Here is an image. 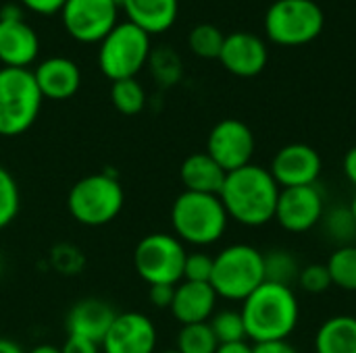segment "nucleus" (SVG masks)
<instances>
[{
    "instance_id": "f257e3e1",
    "label": "nucleus",
    "mask_w": 356,
    "mask_h": 353,
    "mask_svg": "<svg viewBox=\"0 0 356 353\" xmlns=\"http://www.w3.org/2000/svg\"><path fill=\"white\" fill-rule=\"evenodd\" d=\"M280 191L269 169L246 164L227 173L219 198L229 218L244 227H263L275 218Z\"/></svg>"
},
{
    "instance_id": "f03ea898",
    "label": "nucleus",
    "mask_w": 356,
    "mask_h": 353,
    "mask_svg": "<svg viewBox=\"0 0 356 353\" xmlns=\"http://www.w3.org/2000/svg\"><path fill=\"white\" fill-rule=\"evenodd\" d=\"M240 314L246 327V337L254 343L286 341L298 327L300 306L292 287L265 281L242 302Z\"/></svg>"
},
{
    "instance_id": "7ed1b4c3",
    "label": "nucleus",
    "mask_w": 356,
    "mask_h": 353,
    "mask_svg": "<svg viewBox=\"0 0 356 353\" xmlns=\"http://www.w3.org/2000/svg\"><path fill=\"white\" fill-rule=\"evenodd\" d=\"M227 212L219 196L184 191L171 206V225L175 237L192 246H213L227 229Z\"/></svg>"
},
{
    "instance_id": "20e7f679",
    "label": "nucleus",
    "mask_w": 356,
    "mask_h": 353,
    "mask_svg": "<svg viewBox=\"0 0 356 353\" xmlns=\"http://www.w3.org/2000/svg\"><path fill=\"white\" fill-rule=\"evenodd\" d=\"M265 283L263 254L246 243L225 248L213 258L211 287L217 298L229 302H244Z\"/></svg>"
},
{
    "instance_id": "39448f33",
    "label": "nucleus",
    "mask_w": 356,
    "mask_h": 353,
    "mask_svg": "<svg viewBox=\"0 0 356 353\" xmlns=\"http://www.w3.org/2000/svg\"><path fill=\"white\" fill-rule=\"evenodd\" d=\"M42 94L29 69H0V135L17 137L38 119Z\"/></svg>"
},
{
    "instance_id": "423d86ee",
    "label": "nucleus",
    "mask_w": 356,
    "mask_h": 353,
    "mask_svg": "<svg viewBox=\"0 0 356 353\" xmlns=\"http://www.w3.org/2000/svg\"><path fill=\"white\" fill-rule=\"evenodd\" d=\"M123 204V187L111 173L88 175L79 179L67 196V208L71 216L86 227H102L113 223L121 214Z\"/></svg>"
},
{
    "instance_id": "0eeeda50",
    "label": "nucleus",
    "mask_w": 356,
    "mask_h": 353,
    "mask_svg": "<svg viewBox=\"0 0 356 353\" xmlns=\"http://www.w3.org/2000/svg\"><path fill=\"white\" fill-rule=\"evenodd\" d=\"M323 27L325 15L315 0H275L265 15L267 37L284 48L311 44Z\"/></svg>"
},
{
    "instance_id": "6e6552de",
    "label": "nucleus",
    "mask_w": 356,
    "mask_h": 353,
    "mask_svg": "<svg viewBox=\"0 0 356 353\" xmlns=\"http://www.w3.org/2000/svg\"><path fill=\"white\" fill-rule=\"evenodd\" d=\"M150 52V35L134 23H117L100 42L98 64L111 79H131L144 67Z\"/></svg>"
},
{
    "instance_id": "1a4fd4ad",
    "label": "nucleus",
    "mask_w": 356,
    "mask_h": 353,
    "mask_svg": "<svg viewBox=\"0 0 356 353\" xmlns=\"http://www.w3.org/2000/svg\"><path fill=\"white\" fill-rule=\"evenodd\" d=\"M186 248L175 235L150 233L136 246L134 266L148 285H177L184 281Z\"/></svg>"
},
{
    "instance_id": "9d476101",
    "label": "nucleus",
    "mask_w": 356,
    "mask_h": 353,
    "mask_svg": "<svg viewBox=\"0 0 356 353\" xmlns=\"http://www.w3.org/2000/svg\"><path fill=\"white\" fill-rule=\"evenodd\" d=\"M254 146V135L246 123L238 119H223L209 133L207 154L225 173H232L250 164Z\"/></svg>"
},
{
    "instance_id": "9b49d317",
    "label": "nucleus",
    "mask_w": 356,
    "mask_h": 353,
    "mask_svg": "<svg viewBox=\"0 0 356 353\" xmlns=\"http://www.w3.org/2000/svg\"><path fill=\"white\" fill-rule=\"evenodd\" d=\"M60 15L67 31L79 42H102L117 25L113 0H67Z\"/></svg>"
},
{
    "instance_id": "f8f14e48",
    "label": "nucleus",
    "mask_w": 356,
    "mask_h": 353,
    "mask_svg": "<svg viewBox=\"0 0 356 353\" xmlns=\"http://www.w3.org/2000/svg\"><path fill=\"white\" fill-rule=\"evenodd\" d=\"M325 200L317 185L288 187L280 191L275 221L290 233H307L323 221Z\"/></svg>"
},
{
    "instance_id": "ddd939ff",
    "label": "nucleus",
    "mask_w": 356,
    "mask_h": 353,
    "mask_svg": "<svg viewBox=\"0 0 356 353\" xmlns=\"http://www.w3.org/2000/svg\"><path fill=\"white\" fill-rule=\"evenodd\" d=\"M321 156L307 144H288L271 160V177L280 189L315 185L321 175Z\"/></svg>"
},
{
    "instance_id": "4468645a",
    "label": "nucleus",
    "mask_w": 356,
    "mask_h": 353,
    "mask_svg": "<svg viewBox=\"0 0 356 353\" xmlns=\"http://www.w3.org/2000/svg\"><path fill=\"white\" fill-rule=\"evenodd\" d=\"M104 353H156V329L142 312L117 314L100 343Z\"/></svg>"
},
{
    "instance_id": "2eb2a0df",
    "label": "nucleus",
    "mask_w": 356,
    "mask_h": 353,
    "mask_svg": "<svg viewBox=\"0 0 356 353\" xmlns=\"http://www.w3.org/2000/svg\"><path fill=\"white\" fill-rule=\"evenodd\" d=\"M221 64L238 77H257L269 60L265 42L248 31H236L225 35L221 54Z\"/></svg>"
},
{
    "instance_id": "dca6fc26",
    "label": "nucleus",
    "mask_w": 356,
    "mask_h": 353,
    "mask_svg": "<svg viewBox=\"0 0 356 353\" xmlns=\"http://www.w3.org/2000/svg\"><path fill=\"white\" fill-rule=\"evenodd\" d=\"M217 306V293L211 287V283H192L181 281L175 285V295L171 304V314L177 322L184 325H198L209 322L215 314Z\"/></svg>"
},
{
    "instance_id": "f3484780",
    "label": "nucleus",
    "mask_w": 356,
    "mask_h": 353,
    "mask_svg": "<svg viewBox=\"0 0 356 353\" xmlns=\"http://www.w3.org/2000/svg\"><path fill=\"white\" fill-rule=\"evenodd\" d=\"M115 318H117V312L113 310V306L108 302L88 298V300L77 302L69 310L65 327H67L69 335L83 337V339H90L100 345Z\"/></svg>"
},
{
    "instance_id": "a211bd4d",
    "label": "nucleus",
    "mask_w": 356,
    "mask_h": 353,
    "mask_svg": "<svg viewBox=\"0 0 356 353\" xmlns=\"http://www.w3.org/2000/svg\"><path fill=\"white\" fill-rule=\"evenodd\" d=\"M35 83L40 87L42 98L50 100H67L71 98L81 83L79 67L65 56H52L38 64L33 71Z\"/></svg>"
},
{
    "instance_id": "6ab92c4d",
    "label": "nucleus",
    "mask_w": 356,
    "mask_h": 353,
    "mask_svg": "<svg viewBox=\"0 0 356 353\" xmlns=\"http://www.w3.org/2000/svg\"><path fill=\"white\" fill-rule=\"evenodd\" d=\"M40 50L35 31L23 21H0V60L4 67L27 69Z\"/></svg>"
},
{
    "instance_id": "aec40b11",
    "label": "nucleus",
    "mask_w": 356,
    "mask_h": 353,
    "mask_svg": "<svg viewBox=\"0 0 356 353\" xmlns=\"http://www.w3.org/2000/svg\"><path fill=\"white\" fill-rule=\"evenodd\" d=\"M179 177H181L186 191L219 196L227 173L207 152H198V154L188 156L181 162Z\"/></svg>"
},
{
    "instance_id": "412c9836",
    "label": "nucleus",
    "mask_w": 356,
    "mask_h": 353,
    "mask_svg": "<svg viewBox=\"0 0 356 353\" xmlns=\"http://www.w3.org/2000/svg\"><path fill=\"white\" fill-rule=\"evenodd\" d=\"M129 23L148 35L167 31L177 19V0H123Z\"/></svg>"
},
{
    "instance_id": "4be33fe9",
    "label": "nucleus",
    "mask_w": 356,
    "mask_h": 353,
    "mask_svg": "<svg viewBox=\"0 0 356 353\" xmlns=\"http://www.w3.org/2000/svg\"><path fill=\"white\" fill-rule=\"evenodd\" d=\"M317 353H356V316L327 318L315 335Z\"/></svg>"
},
{
    "instance_id": "5701e85b",
    "label": "nucleus",
    "mask_w": 356,
    "mask_h": 353,
    "mask_svg": "<svg viewBox=\"0 0 356 353\" xmlns=\"http://www.w3.org/2000/svg\"><path fill=\"white\" fill-rule=\"evenodd\" d=\"M263 264L267 283H277L284 287H292V283H298L300 266L288 250H271L269 254H263Z\"/></svg>"
},
{
    "instance_id": "b1692460",
    "label": "nucleus",
    "mask_w": 356,
    "mask_h": 353,
    "mask_svg": "<svg viewBox=\"0 0 356 353\" xmlns=\"http://www.w3.org/2000/svg\"><path fill=\"white\" fill-rule=\"evenodd\" d=\"M325 266L330 270L332 285L344 291H356V246L338 248Z\"/></svg>"
},
{
    "instance_id": "393cba45",
    "label": "nucleus",
    "mask_w": 356,
    "mask_h": 353,
    "mask_svg": "<svg viewBox=\"0 0 356 353\" xmlns=\"http://www.w3.org/2000/svg\"><path fill=\"white\" fill-rule=\"evenodd\" d=\"M219 341L209 322L184 325L177 333V352L179 353H217Z\"/></svg>"
},
{
    "instance_id": "a878e982",
    "label": "nucleus",
    "mask_w": 356,
    "mask_h": 353,
    "mask_svg": "<svg viewBox=\"0 0 356 353\" xmlns=\"http://www.w3.org/2000/svg\"><path fill=\"white\" fill-rule=\"evenodd\" d=\"M111 102L121 114L134 117V114L142 112V108L146 104V94H144V87L140 85V81H136V77L119 79V81H113Z\"/></svg>"
},
{
    "instance_id": "bb28decb",
    "label": "nucleus",
    "mask_w": 356,
    "mask_h": 353,
    "mask_svg": "<svg viewBox=\"0 0 356 353\" xmlns=\"http://www.w3.org/2000/svg\"><path fill=\"white\" fill-rule=\"evenodd\" d=\"M223 42H225V35L213 23H200L188 35V44L192 52L200 58H219Z\"/></svg>"
},
{
    "instance_id": "cd10ccee",
    "label": "nucleus",
    "mask_w": 356,
    "mask_h": 353,
    "mask_svg": "<svg viewBox=\"0 0 356 353\" xmlns=\"http://www.w3.org/2000/svg\"><path fill=\"white\" fill-rule=\"evenodd\" d=\"M219 345L221 343H236V341H246V327L242 320V314L236 310H221L211 316L209 320Z\"/></svg>"
},
{
    "instance_id": "c85d7f7f",
    "label": "nucleus",
    "mask_w": 356,
    "mask_h": 353,
    "mask_svg": "<svg viewBox=\"0 0 356 353\" xmlns=\"http://www.w3.org/2000/svg\"><path fill=\"white\" fill-rule=\"evenodd\" d=\"M21 206V193L15 177L0 166V231L6 229L19 214Z\"/></svg>"
},
{
    "instance_id": "c756f323",
    "label": "nucleus",
    "mask_w": 356,
    "mask_h": 353,
    "mask_svg": "<svg viewBox=\"0 0 356 353\" xmlns=\"http://www.w3.org/2000/svg\"><path fill=\"white\" fill-rule=\"evenodd\" d=\"M325 229L336 241H350L356 233V223L350 206L348 208H334L327 214H323Z\"/></svg>"
},
{
    "instance_id": "7c9ffc66",
    "label": "nucleus",
    "mask_w": 356,
    "mask_h": 353,
    "mask_svg": "<svg viewBox=\"0 0 356 353\" xmlns=\"http://www.w3.org/2000/svg\"><path fill=\"white\" fill-rule=\"evenodd\" d=\"M298 285L307 291V293H323L332 287V277L325 264H309L305 268H300L298 275Z\"/></svg>"
},
{
    "instance_id": "2f4dec72",
    "label": "nucleus",
    "mask_w": 356,
    "mask_h": 353,
    "mask_svg": "<svg viewBox=\"0 0 356 353\" xmlns=\"http://www.w3.org/2000/svg\"><path fill=\"white\" fill-rule=\"evenodd\" d=\"M213 275V258L209 254H188L184 264V281L192 283H211Z\"/></svg>"
},
{
    "instance_id": "473e14b6",
    "label": "nucleus",
    "mask_w": 356,
    "mask_h": 353,
    "mask_svg": "<svg viewBox=\"0 0 356 353\" xmlns=\"http://www.w3.org/2000/svg\"><path fill=\"white\" fill-rule=\"evenodd\" d=\"M175 295V285H150L148 298L156 308H171Z\"/></svg>"
},
{
    "instance_id": "72a5a7b5",
    "label": "nucleus",
    "mask_w": 356,
    "mask_h": 353,
    "mask_svg": "<svg viewBox=\"0 0 356 353\" xmlns=\"http://www.w3.org/2000/svg\"><path fill=\"white\" fill-rule=\"evenodd\" d=\"M60 353H100V345L90 341V339L69 335L67 341L60 347Z\"/></svg>"
},
{
    "instance_id": "f704fd0d",
    "label": "nucleus",
    "mask_w": 356,
    "mask_h": 353,
    "mask_svg": "<svg viewBox=\"0 0 356 353\" xmlns=\"http://www.w3.org/2000/svg\"><path fill=\"white\" fill-rule=\"evenodd\" d=\"M21 2L38 15H54L65 6L67 0H21Z\"/></svg>"
},
{
    "instance_id": "c9c22d12",
    "label": "nucleus",
    "mask_w": 356,
    "mask_h": 353,
    "mask_svg": "<svg viewBox=\"0 0 356 353\" xmlns=\"http://www.w3.org/2000/svg\"><path fill=\"white\" fill-rule=\"evenodd\" d=\"M252 353H298V350L286 341H265V343H254Z\"/></svg>"
},
{
    "instance_id": "e433bc0d",
    "label": "nucleus",
    "mask_w": 356,
    "mask_h": 353,
    "mask_svg": "<svg viewBox=\"0 0 356 353\" xmlns=\"http://www.w3.org/2000/svg\"><path fill=\"white\" fill-rule=\"evenodd\" d=\"M342 169H344V175L346 179L356 187V146L350 148L346 154H344V160H342Z\"/></svg>"
},
{
    "instance_id": "4c0bfd02",
    "label": "nucleus",
    "mask_w": 356,
    "mask_h": 353,
    "mask_svg": "<svg viewBox=\"0 0 356 353\" xmlns=\"http://www.w3.org/2000/svg\"><path fill=\"white\" fill-rule=\"evenodd\" d=\"M217 353H252V345L246 341H236V343H221L217 347Z\"/></svg>"
},
{
    "instance_id": "58836bf2",
    "label": "nucleus",
    "mask_w": 356,
    "mask_h": 353,
    "mask_svg": "<svg viewBox=\"0 0 356 353\" xmlns=\"http://www.w3.org/2000/svg\"><path fill=\"white\" fill-rule=\"evenodd\" d=\"M15 19H23V12L17 4H4L0 8V21H15Z\"/></svg>"
},
{
    "instance_id": "ea45409f",
    "label": "nucleus",
    "mask_w": 356,
    "mask_h": 353,
    "mask_svg": "<svg viewBox=\"0 0 356 353\" xmlns=\"http://www.w3.org/2000/svg\"><path fill=\"white\" fill-rule=\"evenodd\" d=\"M0 353H25L19 343H15L13 339L0 337Z\"/></svg>"
},
{
    "instance_id": "a19ab883",
    "label": "nucleus",
    "mask_w": 356,
    "mask_h": 353,
    "mask_svg": "<svg viewBox=\"0 0 356 353\" xmlns=\"http://www.w3.org/2000/svg\"><path fill=\"white\" fill-rule=\"evenodd\" d=\"M27 353H60V347H54V345L42 343V345H35L31 352H27Z\"/></svg>"
},
{
    "instance_id": "79ce46f5",
    "label": "nucleus",
    "mask_w": 356,
    "mask_h": 353,
    "mask_svg": "<svg viewBox=\"0 0 356 353\" xmlns=\"http://www.w3.org/2000/svg\"><path fill=\"white\" fill-rule=\"evenodd\" d=\"M350 212H353V216H355V223H356V193H355V198H353V204H350Z\"/></svg>"
},
{
    "instance_id": "37998d69",
    "label": "nucleus",
    "mask_w": 356,
    "mask_h": 353,
    "mask_svg": "<svg viewBox=\"0 0 356 353\" xmlns=\"http://www.w3.org/2000/svg\"><path fill=\"white\" fill-rule=\"evenodd\" d=\"M156 353H179L177 350H167V352H156Z\"/></svg>"
},
{
    "instance_id": "c03bdc74",
    "label": "nucleus",
    "mask_w": 356,
    "mask_h": 353,
    "mask_svg": "<svg viewBox=\"0 0 356 353\" xmlns=\"http://www.w3.org/2000/svg\"><path fill=\"white\" fill-rule=\"evenodd\" d=\"M113 2H115L117 6H121V4H123V0H113Z\"/></svg>"
},
{
    "instance_id": "a18cd8bd",
    "label": "nucleus",
    "mask_w": 356,
    "mask_h": 353,
    "mask_svg": "<svg viewBox=\"0 0 356 353\" xmlns=\"http://www.w3.org/2000/svg\"><path fill=\"white\" fill-rule=\"evenodd\" d=\"M0 270H2V262H0Z\"/></svg>"
}]
</instances>
